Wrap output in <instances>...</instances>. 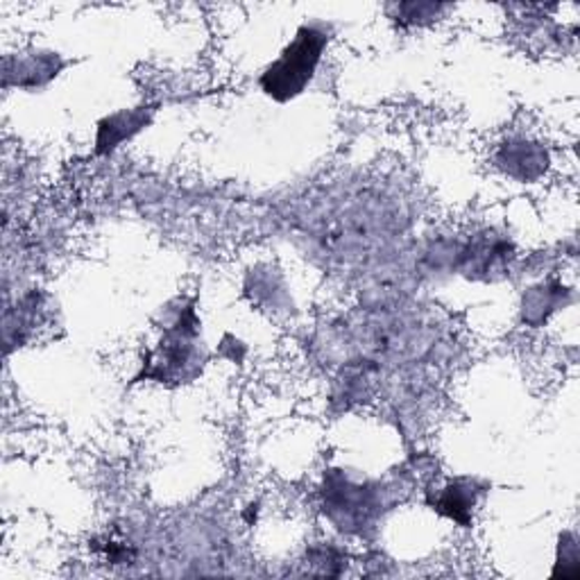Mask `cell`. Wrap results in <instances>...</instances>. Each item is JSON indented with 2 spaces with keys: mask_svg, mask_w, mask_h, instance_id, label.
I'll return each mask as SVG.
<instances>
[{
  "mask_svg": "<svg viewBox=\"0 0 580 580\" xmlns=\"http://www.w3.org/2000/svg\"><path fill=\"white\" fill-rule=\"evenodd\" d=\"M327 43H329V30L325 25L311 23L300 28L293 43H290L281 52L279 60L273 62L268 71L261 75L263 93L279 102L298 98L311 85Z\"/></svg>",
  "mask_w": 580,
  "mask_h": 580,
  "instance_id": "cell-1",
  "label": "cell"
},
{
  "mask_svg": "<svg viewBox=\"0 0 580 580\" xmlns=\"http://www.w3.org/2000/svg\"><path fill=\"white\" fill-rule=\"evenodd\" d=\"M196 338H198V320L193 315V308H189L187 318L179 315V320L166 331L162 348L154 352L152 361H148V373L143 375L162 383L173 379L184 381L193 377L196 370H191V367L198 361Z\"/></svg>",
  "mask_w": 580,
  "mask_h": 580,
  "instance_id": "cell-2",
  "label": "cell"
},
{
  "mask_svg": "<svg viewBox=\"0 0 580 580\" xmlns=\"http://www.w3.org/2000/svg\"><path fill=\"white\" fill-rule=\"evenodd\" d=\"M379 508V496L373 488H363L331 477L325 488V510L342 531H361L373 521Z\"/></svg>",
  "mask_w": 580,
  "mask_h": 580,
  "instance_id": "cell-3",
  "label": "cell"
},
{
  "mask_svg": "<svg viewBox=\"0 0 580 580\" xmlns=\"http://www.w3.org/2000/svg\"><path fill=\"white\" fill-rule=\"evenodd\" d=\"M148 123H150V108L118 112L110 118H104L98 125V141H96L98 152H112L123 141L135 137Z\"/></svg>",
  "mask_w": 580,
  "mask_h": 580,
  "instance_id": "cell-4",
  "label": "cell"
},
{
  "mask_svg": "<svg viewBox=\"0 0 580 580\" xmlns=\"http://www.w3.org/2000/svg\"><path fill=\"white\" fill-rule=\"evenodd\" d=\"M62 68V62L58 55H28L21 60H5V83H10L16 75V85L21 87H41Z\"/></svg>",
  "mask_w": 580,
  "mask_h": 580,
  "instance_id": "cell-5",
  "label": "cell"
},
{
  "mask_svg": "<svg viewBox=\"0 0 580 580\" xmlns=\"http://www.w3.org/2000/svg\"><path fill=\"white\" fill-rule=\"evenodd\" d=\"M479 488L477 481L469 479H458L454 483L446 486L442 494L433 501V510H440L442 515L452 517L454 521L467 526L471 519V508L477 504Z\"/></svg>",
  "mask_w": 580,
  "mask_h": 580,
  "instance_id": "cell-6",
  "label": "cell"
},
{
  "mask_svg": "<svg viewBox=\"0 0 580 580\" xmlns=\"http://www.w3.org/2000/svg\"><path fill=\"white\" fill-rule=\"evenodd\" d=\"M501 166L519 179H535L546 168V154L533 143H506L499 154Z\"/></svg>",
  "mask_w": 580,
  "mask_h": 580,
  "instance_id": "cell-7",
  "label": "cell"
}]
</instances>
